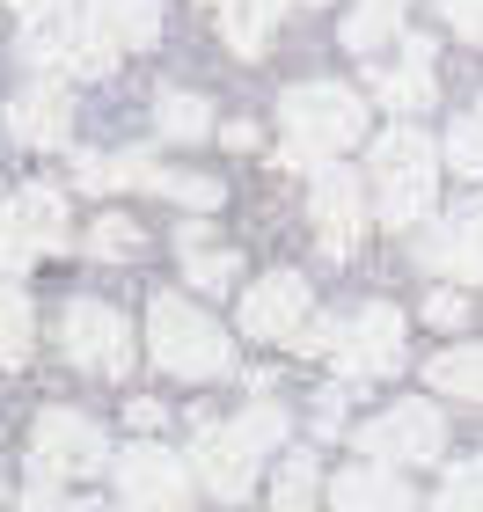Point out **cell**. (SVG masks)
Listing matches in <instances>:
<instances>
[{"label":"cell","mask_w":483,"mask_h":512,"mask_svg":"<svg viewBox=\"0 0 483 512\" xmlns=\"http://www.w3.org/2000/svg\"><path fill=\"white\" fill-rule=\"evenodd\" d=\"M22 15H52V8H66V0H15Z\"/></svg>","instance_id":"836d02e7"},{"label":"cell","mask_w":483,"mask_h":512,"mask_svg":"<svg viewBox=\"0 0 483 512\" xmlns=\"http://www.w3.org/2000/svg\"><path fill=\"white\" fill-rule=\"evenodd\" d=\"M322 491V469H315V454H293L286 469H279V491H271V512H308Z\"/></svg>","instance_id":"603a6c76"},{"label":"cell","mask_w":483,"mask_h":512,"mask_svg":"<svg viewBox=\"0 0 483 512\" xmlns=\"http://www.w3.org/2000/svg\"><path fill=\"white\" fill-rule=\"evenodd\" d=\"M432 512H483V454L454 461L447 483H440V498H432Z\"/></svg>","instance_id":"cb8c5ba5"},{"label":"cell","mask_w":483,"mask_h":512,"mask_svg":"<svg viewBox=\"0 0 483 512\" xmlns=\"http://www.w3.org/2000/svg\"><path fill=\"white\" fill-rule=\"evenodd\" d=\"M176 249H205V220H183L176 227Z\"/></svg>","instance_id":"d6a6232c"},{"label":"cell","mask_w":483,"mask_h":512,"mask_svg":"<svg viewBox=\"0 0 483 512\" xmlns=\"http://www.w3.org/2000/svg\"><path fill=\"white\" fill-rule=\"evenodd\" d=\"M52 249H66V198L52 183H22V191L0 205V271L22 278Z\"/></svg>","instance_id":"5b68a950"},{"label":"cell","mask_w":483,"mask_h":512,"mask_svg":"<svg viewBox=\"0 0 483 512\" xmlns=\"http://www.w3.org/2000/svg\"><path fill=\"white\" fill-rule=\"evenodd\" d=\"M374 96H381L388 110H403V118L440 96V88H432V44H425V37H410V44H403V66L374 74Z\"/></svg>","instance_id":"2e32d148"},{"label":"cell","mask_w":483,"mask_h":512,"mask_svg":"<svg viewBox=\"0 0 483 512\" xmlns=\"http://www.w3.org/2000/svg\"><path fill=\"white\" fill-rule=\"evenodd\" d=\"M359 454L381 461V469H425V461L447 454V417L425 395H410V403L381 410L374 425H359Z\"/></svg>","instance_id":"8992f818"},{"label":"cell","mask_w":483,"mask_h":512,"mask_svg":"<svg viewBox=\"0 0 483 512\" xmlns=\"http://www.w3.org/2000/svg\"><path fill=\"white\" fill-rule=\"evenodd\" d=\"M147 352H154L161 374H176V381H220L227 366H235L227 330L205 308H191L183 293H154V308H147Z\"/></svg>","instance_id":"7a4b0ae2"},{"label":"cell","mask_w":483,"mask_h":512,"mask_svg":"<svg viewBox=\"0 0 483 512\" xmlns=\"http://www.w3.org/2000/svg\"><path fill=\"white\" fill-rule=\"evenodd\" d=\"M74 183H81V191H118V161L81 154V161H74Z\"/></svg>","instance_id":"4dcf8cb0"},{"label":"cell","mask_w":483,"mask_h":512,"mask_svg":"<svg viewBox=\"0 0 483 512\" xmlns=\"http://www.w3.org/2000/svg\"><path fill=\"white\" fill-rule=\"evenodd\" d=\"M425 264L447 271V278H483V205H469V213L432 227L425 235Z\"/></svg>","instance_id":"9a60e30c"},{"label":"cell","mask_w":483,"mask_h":512,"mask_svg":"<svg viewBox=\"0 0 483 512\" xmlns=\"http://www.w3.org/2000/svg\"><path fill=\"white\" fill-rule=\"evenodd\" d=\"M88 22H96L118 52H147L161 37V0H88Z\"/></svg>","instance_id":"e0dca14e"},{"label":"cell","mask_w":483,"mask_h":512,"mask_svg":"<svg viewBox=\"0 0 483 512\" xmlns=\"http://www.w3.org/2000/svg\"><path fill=\"white\" fill-rule=\"evenodd\" d=\"M330 359H337L344 381H388V374L403 366V315L388 308V300H374V308H359V315H344Z\"/></svg>","instance_id":"ba28073f"},{"label":"cell","mask_w":483,"mask_h":512,"mask_svg":"<svg viewBox=\"0 0 483 512\" xmlns=\"http://www.w3.org/2000/svg\"><path fill=\"white\" fill-rule=\"evenodd\" d=\"M220 8H227V44H235L242 59H257L271 44V22H279L286 0H220Z\"/></svg>","instance_id":"ffe728a7"},{"label":"cell","mask_w":483,"mask_h":512,"mask_svg":"<svg viewBox=\"0 0 483 512\" xmlns=\"http://www.w3.org/2000/svg\"><path fill=\"white\" fill-rule=\"evenodd\" d=\"M432 395H462V403H483V344H454V352L425 359Z\"/></svg>","instance_id":"ac0fdd59"},{"label":"cell","mask_w":483,"mask_h":512,"mask_svg":"<svg viewBox=\"0 0 483 512\" xmlns=\"http://www.w3.org/2000/svg\"><path fill=\"white\" fill-rule=\"evenodd\" d=\"M66 512H110V505L103 498H81V505H66Z\"/></svg>","instance_id":"e575fe53"},{"label":"cell","mask_w":483,"mask_h":512,"mask_svg":"<svg viewBox=\"0 0 483 512\" xmlns=\"http://www.w3.org/2000/svg\"><path fill=\"white\" fill-rule=\"evenodd\" d=\"M118 498L125 512H191V469L169 447H132L118 454Z\"/></svg>","instance_id":"30bf717a"},{"label":"cell","mask_w":483,"mask_h":512,"mask_svg":"<svg viewBox=\"0 0 483 512\" xmlns=\"http://www.w3.org/2000/svg\"><path fill=\"white\" fill-rule=\"evenodd\" d=\"M403 8L410 0H359L352 15H344V44L366 59V52H381L388 37H396V22H403Z\"/></svg>","instance_id":"44dd1931"},{"label":"cell","mask_w":483,"mask_h":512,"mask_svg":"<svg viewBox=\"0 0 483 512\" xmlns=\"http://www.w3.org/2000/svg\"><path fill=\"white\" fill-rule=\"evenodd\" d=\"M8 132L22 139V147H66V132H74V103H66V88L59 81H30L8 103Z\"/></svg>","instance_id":"4fadbf2b"},{"label":"cell","mask_w":483,"mask_h":512,"mask_svg":"<svg viewBox=\"0 0 483 512\" xmlns=\"http://www.w3.org/2000/svg\"><path fill=\"white\" fill-rule=\"evenodd\" d=\"M440 198V147L418 125H388L374 139V205L388 227H418Z\"/></svg>","instance_id":"277c9868"},{"label":"cell","mask_w":483,"mask_h":512,"mask_svg":"<svg viewBox=\"0 0 483 512\" xmlns=\"http://www.w3.org/2000/svg\"><path fill=\"white\" fill-rule=\"evenodd\" d=\"M286 8H322V0H286Z\"/></svg>","instance_id":"d590c367"},{"label":"cell","mask_w":483,"mask_h":512,"mask_svg":"<svg viewBox=\"0 0 483 512\" xmlns=\"http://www.w3.org/2000/svg\"><path fill=\"white\" fill-rule=\"evenodd\" d=\"M330 512H418V498H410V483L396 469L366 461V469H344L330 483Z\"/></svg>","instance_id":"5bb4252c"},{"label":"cell","mask_w":483,"mask_h":512,"mask_svg":"<svg viewBox=\"0 0 483 512\" xmlns=\"http://www.w3.org/2000/svg\"><path fill=\"white\" fill-rule=\"evenodd\" d=\"M59 344H66L74 366H88V374H125L132 366V330H125L118 308H103V300H66Z\"/></svg>","instance_id":"9c48e42d"},{"label":"cell","mask_w":483,"mask_h":512,"mask_svg":"<svg viewBox=\"0 0 483 512\" xmlns=\"http://www.w3.org/2000/svg\"><path fill=\"white\" fill-rule=\"evenodd\" d=\"M15 512H66V505H59V498H52V483H37V491H30V498H22V505H15Z\"/></svg>","instance_id":"1f68e13d"},{"label":"cell","mask_w":483,"mask_h":512,"mask_svg":"<svg viewBox=\"0 0 483 512\" xmlns=\"http://www.w3.org/2000/svg\"><path fill=\"white\" fill-rule=\"evenodd\" d=\"M154 191H169L176 205H191V213H213V205H220V183H213V176H176V169H154Z\"/></svg>","instance_id":"4316f807"},{"label":"cell","mask_w":483,"mask_h":512,"mask_svg":"<svg viewBox=\"0 0 483 512\" xmlns=\"http://www.w3.org/2000/svg\"><path fill=\"white\" fill-rule=\"evenodd\" d=\"M425 322H440V330H462L469 322V300H462V286H440L425 300Z\"/></svg>","instance_id":"f1b7e54d"},{"label":"cell","mask_w":483,"mask_h":512,"mask_svg":"<svg viewBox=\"0 0 483 512\" xmlns=\"http://www.w3.org/2000/svg\"><path fill=\"white\" fill-rule=\"evenodd\" d=\"M88 256H140V220H96L88 227Z\"/></svg>","instance_id":"83f0119b"},{"label":"cell","mask_w":483,"mask_h":512,"mask_svg":"<svg viewBox=\"0 0 483 512\" xmlns=\"http://www.w3.org/2000/svg\"><path fill=\"white\" fill-rule=\"evenodd\" d=\"M154 125H161V139H205L213 132V110H205V96H191V88H169V96L154 103Z\"/></svg>","instance_id":"7402d4cb"},{"label":"cell","mask_w":483,"mask_h":512,"mask_svg":"<svg viewBox=\"0 0 483 512\" xmlns=\"http://www.w3.org/2000/svg\"><path fill=\"white\" fill-rule=\"evenodd\" d=\"M183 271H191L198 293H227V286H235V256L213 249V242H205V249H183Z\"/></svg>","instance_id":"484cf974"},{"label":"cell","mask_w":483,"mask_h":512,"mask_svg":"<svg viewBox=\"0 0 483 512\" xmlns=\"http://www.w3.org/2000/svg\"><path fill=\"white\" fill-rule=\"evenodd\" d=\"M440 15L454 22V37H469V44H483V0H440Z\"/></svg>","instance_id":"f546056e"},{"label":"cell","mask_w":483,"mask_h":512,"mask_svg":"<svg viewBox=\"0 0 483 512\" xmlns=\"http://www.w3.org/2000/svg\"><path fill=\"white\" fill-rule=\"evenodd\" d=\"M30 344H37V308L15 278H0V366H22Z\"/></svg>","instance_id":"d6986e66"},{"label":"cell","mask_w":483,"mask_h":512,"mask_svg":"<svg viewBox=\"0 0 483 512\" xmlns=\"http://www.w3.org/2000/svg\"><path fill=\"white\" fill-rule=\"evenodd\" d=\"M315 227H322V249L330 256H352L359 235H366V191H359L352 169H337V161L315 169Z\"/></svg>","instance_id":"7c38bea8"},{"label":"cell","mask_w":483,"mask_h":512,"mask_svg":"<svg viewBox=\"0 0 483 512\" xmlns=\"http://www.w3.org/2000/svg\"><path fill=\"white\" fill-rule=\"evenodd\" d=\"M279 439H286V410L279 403H257V410H242L235 425H205L191 469H198V483L213 498H249V483H257L264 454L279 447Z\"/></svg>","instance_id":"3957f363"},{"label":"cell","mask_w":483,"mask_h":512,"mask_svg":"<svg viewBox=\"0 0 483 512\" xmlns=\"http://www.w3.org/2000/svg\"><path fill=\"white\" fill-rule=\"evenodd\" d=\"M110 461V439L96 417H81V410H44L37 417V432H30V476L37 483H59V476H88V469H103Z\"/></svg>","instance_id":"52a82bcc"},{"label":"cell","mask_w":483,"mask_h":512,"mask_svg":"<svg viewBox=\"0 0 483 512\" xmlns=\"http://www.w3.org/2000/svg\"><path fill=\"white\" fill-rule=\"evenodd\" d=\"M279 125H286V161L293 169H308V161L322 169L330 154L366 139V103L344 81H301V88H286Z\"/></svg>","instance_id":"6da1fadb"},{"label":"cell","mask_w":483,"mask_h":512,"mask_svg":"<svg viewBox=\"0 0 483 512\" xmlns=\"http://www.w3.org/2000/svg\"><path fill=\"white\" fill-rule=\"evenodd\" d=\"M308 322L315 315H308V278L301 271H271L242 293V330L264 337V344H301Z\"/></svg>","instance_id":"8fae6325"},{"label":"cell","mask_w":483,"mask_h":512,"mask_svg":"<svg viewBox=\"0 0 483 512\" xmlns=\"http://www.w3.org/2000/svg\"><path fill=\"white\" fill-rule=\"evenodd\" d=\"M440 154H447V169H454V176H483V118H454Z\"/></svg>","instance_id":"d4e9b609"}]
</instances>
